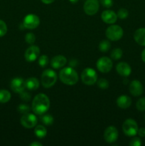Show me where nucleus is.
Listing matches in <instances>:
<instances>
[{"label": "nucleus", "mask_w": 145, "mask_h": 146, "mask_svg": "<svg viewBox=\"0 0 145 146\" xmlns=\"http://www.w3.org/2000/svg\"><path fill=\"white\" fill-rule=\"evenodd\" d=\"M50 108V100L44 94H39L34 97L32 102V110L37 115H43Z\"/></svg>", "instance_id": "nucleus-1"}, {"label": "nucleus", "mask_w": 145, "mask_h": 146, "mask_svg": "<svg viewBox=\"0 0 145 146\" xmlns=\"http://www.w3.org/2000/svg\"><path fill=\"white\" fill-rule=\"evenodd\" d=\"M60 80L64 84L69 86L75 85L78 81V75L76 71L71 67L64 68L60 71Z\"/></svg>", "instance_id": "nucleus-2"}, {"label": "nucleus", "mask_w": 145, "mask_h": 146, "mask_svg": "<svg viewBox=\"0 0 145 146\" xmlns=\"http://www.w3.org/2000/svg\"><path fill=\"white\" fill-rule=\"evenodd\" d=\"M57 81V74L51 69H46L41 75V84L44 88H51Z\"/></svg>", "instance_id": "nucleus-3"}, {"label": "nucleus", "mask_w": 145, "mask_h": 146, "mask_svg": "<svg viewBox=\"0 0 145 146\" xmlns=\"http://www.w3.org/2000/svg\"><path fill=\"white\" fill-rule=\"evenodd\" d=\"M81 78L82 81L85 85L92 86L96 83L98 79V74L92 68H87L82 71Z\"/></svg>", "instance_id": "nucleus-4"}, {"label": "nucleus", "mask_w": 145, "mask_h": 146, "mask_svg": "<svg viewBox=\"0 0 145 146\" xmlns=\"http://www.w3.org/2000/svg\"><path fill=\"white\" fill-rule=\"evenodd\" d=\"M123 29L118 25H112L106 30V36L111 41H118L123 36Z\"/></svg>", "instance_id": "nucleus-5"}, {"label": "nucleus", "mask_w": 145, "mask_h": 146, "mask_svg": "<svg viewBox=\"0 0 145 146\" xmlns=\"http://www.w3.org/2000/svg\"><path fill=\"white\" fill-rule=\"evenodd\" d=\"M138 125L135 121L132 119H127L124 122L122 125V130L124 133L129 137L134 136L137 134Z\"/></svg>", "instance_id": "nucleus-6"}, {"label": "nucleus", "mask_w": 145, "mask_h": 146, "mask_svg": "<svg viewBox=\"0 0 145 146\" xmlns=\"http://www.w3.org/2000/svg\"><path fill=\"white\" fill-rule=\"evenodd\" d=\"M97 68L100 72L102 73H108L111 71L112 68V60L106 56L101 57L97 61Z\"/></svg>", "instance_id": "nucleus-7"}, {"label": "nucleus", "mask_w": 145, "mask_h": 146, "mask_svg": "<svg viewBox=\"0 0 145 146\" xmlns=\"http://www.w3.org/2000/svg\"><path fill=\"white\" fill-rule=\"evenodd\" d=\"M40 24V19L38 16L36 14H28L24 19L23 21V26L24 28L28 29H34L37 28Z\"/></svg>", "instance_id": "nucleus-8"}, {"label": "nucleus", "mask_w": 145, "mask_h": 146, "mask_svg": "<svg viewBox=\"0 0 145 146\" xmlns=\"http://www.w3.org/2000/svg\"><path fill=\"white\" fill-rule=\"evenodd\" d=\"M100 3L98 0H87L83 6V9L85 14L92 16L96 14L99 10Z\"/></svg>", "instance_id": "nucleus-9"}, {"label": "nucleus", "mask_w": 145, "mask_h": 146, "mask_svg": "<svg viewBox=\"0 0 145 146\" xmlns=\"http://www.w3.org/2000/svg\"><path fill=\"white\" fill-rule=\"evenodd\" d=\"M21 123L26 128H32L37 124V118L35 115L28 113L24 114L21 118Z\"/></svg>", "instance_id": "nucleus-10"}, {"label": "nucleus", "mask_w": 145, "mask_h": 146, "mask_svg": "<svg viewBox=\"0 0 145 146\" xmlns=\"http://www.w3.org/2000/svg\"><path fill=\"white\" fill-rule=\"evenodd\" d=\"M118 131L115 127L109 126L105 129L104 133V138L109 143L115 142L118 138Z\"/></svg>", "instance_id": "nucleus-11"}, {"label": "nucleus", "mask_w": 145, "mask_h": 146, "mask_svg": "<svg viewBox=\"0 0 145 146\" xmlns=\"http://www.w3.org/2000/svg\"><path fill=\"white\" fill-rule=\"evenodd\" d=\"M11 90L15 93H18L20 94L21 92L24 91L26 87V81H24L23 78L17 77V78H14L11 81V84H10Z\"/></svg>", "instance_id": "nucleus-12"}, {"label": "nucleus", "mask_w": 145, "mask_h": 146, "mask_svg": "<svg viewBox=\"0 0 145 146\" xmlns=\"http://www.w3.org/2000/svg\"><path fill=\"white\" fill-rule=\"evenodd\" d=\"M39 54L40 48L36 46H31L26 49L24 56L27 61L33 62L38 58Z\"/></svg>", "instance_id": "nucleus-13"}, {"label": "nucleus", "mask_w": 145, "mask_h": 146, "mask_svg": "<svg viewBox=\"0 0 145 146\" xmlns=\"http://www.w3.org/2000/svg\"><path fill=\"white\" fill-rule=\"evenodd\" d=\"M129 92L134 96H139L143 94L144 88L142 83L137 80L132 81L129 84Z\"/></svg>", "instance_id": "nucleus-14"}, {"label": "nucleus", "mask_w": 145, "mask_h": 146, "mask_svg": "<svg viewBox=\"0 0 145 146\" xmlns=\"http://www.w3.org/2000/svg\"><path fill=\"white\" fill-rule=\"evenodd\" d=\"M102 21L106 24H114L117 19V15L112 10H105L101 15Z\"/></svg>", "instance_id": "nucleus-15"}, {"label": "nucleus", "mask_w": 145, "mask_h": 146, "mask_svg": "<svg viewBox=\"0 0 145 146\" xmlns=\"http://www.w3.org/2000/svg\"><path fill=\"white\" fill-rule=\"evenodd\" d=\"M117 72L120 76L124 77L129 76L132 72V68L130 66L125 62H120L116 66Z\"/></svg>", "instance_id": "nucleus-16"}, {"label": "nucleus", "mask_w": 145, "mask_h": 146, "mask_svg": "<svg viewBox=\"0 0 145 146\" xmlns=\"http://www.w3.org/2000/svg\"><path fill=\"white\" fill-rule=\"evenodd\" d=\"M67 59L65 56L61 55L55 56L51 59V65L53 68H60L66 64Z\"/></svg>", "instance_id": "nucleus-17"}, {"label": "nucleus", "mask_w": 145, "mask_h": 146, "mask_svg": "<svg viewBox=\"0 0 145 146\" xmlns=\"http://www.w3.org/2000/svg\"><path fill=\"white\" fill-rule=\"evenodd\" d=\"M132 104V100L127 96L122 95L117 99V105L122 109L128 108Z\"/></svg>", "instance_id": "nucleus-18"}, {"label": "nucleus", "mask_w": 145, "mask_h": 146, "mask_svg": "<svg viewBox=\"0 0 145 146\" xmlns=\"http://www.w3.org/2000/svg\"><path fill=\"white\" fill-rule=\"evenodd\" d=\"M134 38L138 44L145 46V28H140L136 30L134 34Z\"/></svg>", "instance_id": "nucleus-19"}, {"label": "nucleus", "mask_w": 145, "mask_h": 146, "mask_svg": "<svg viewBox=\"0 0 145 146\" xmlns=\"http://www.w3.org/2000/svg\"><path fill=\"white\" fill-rule=\"evenodd\" d=\"M26 87L28 90L31 91H35L39 87V81L35 77H31L28 78L26 81Z\"/></svg>", "instance_id": "nucleus-20"}, {"label": "nucleus", "mask_w": 145, "mask_h": 146, "mask_svg": "<svg viewBox=\"0 0 145 146\" xmlns=\"http://www.w3.org/2000/svg\"><path fill=\"white\" fill-rule=\"evenodd\" d=\"M34 133H35L36 136L37 138H43L46 135L47 131L44 125H37V126L36 127L35 129H34Z\"/></svg>", "instance_id": "nucleus-21"}, {"label": "nucleus", "mask_w": 145, "mask_h": 146, "mask_svg": "<svg viewBox=\"0 0 145 146\" xmlns=\"http://www.w3.org/2000/svg\"><path fill=\"white\" fill-rule=\"evenodd\" d=\"M11 99V94L7 90H0V103L4 104Z\"/></svg>", "instance_id": "nucleus-22"}, {"label": "nucleus", "mask_w": 145, "mask_h": 146, "mask_svg": "<svg viewBox=\"0 0 145 146\" xmlns=\"http://www.w3.org/2000/svg\"><path fill=\"white\" fill-rule=\"evenodd\" d=\"M41 121L44 125H51L53 124L54 120L53 117L52 115H49V114H45V115H44L43 116H41Z\"/></svg>", "instance_id": "nucleus-23"}, {"label": "nucleus", "mask_w": 145, "mask_h": 146, "mask_svg": "<svg viewBox=\"0 0 145 146\" xmlns=\"http://www.w3.org/2000/svg\"><path fill=\"white\" fill-rule=\"evenodd\" d=\"M110 43L107 40H103L99 44V49L102 52H107L110 48Z\"/></svg>", "instance_id": "nucleus-24"}, {"label": "nucleus", "mask_w": 145, "mask_h": 146, "mask_svg": "<svg viewBox=\"0 0 145 146\" xmlns=\"http://www.w3.org/2000/svg\"><path fill=\"white\" fill-rule=\"evenodd\" d=\"M122 54H123V52H122L121 48H116L112 50V52H111V57L114 60H119L122 56Z\"/></svg>", "instance_id": "nucleus-25"}, {"label": "nucleus", "mask_w": 145, "mask_h": 146, "mask_svg": "<svg viewBox=\"0 0 145 146\" xmlns=\"http://www.w3.org/2000/svg\"><path fill=\"white\" fill-rule=\"evenodd\" d=\"M49 63L48 57L46 55H42L38 58V64L41 67H45Z\"/></svg>", "instance_id": "nucleus-26"}, {"label": "nucleus", "mask_w": 145, "mask_h": 146, "mask_svg": "<svg viewBox=\"0 0 145 146\" xmlns=\"http://www.w3.org/2000/svg\"><path fill=\"white\" fill-rule=\"evenodd\" d=\"M136 107L139 111H145V97L139 98L136 104Z\"/></svg>", "instance_id": "nucleus-27"}, {"label": "nucleus", "mask_w": 145, "mask_h": 146, "mask_svg": "<svg viewBox=\"0 0 145 146\" xmlns=\"http://www.w3.org/2000/svg\"><path fill=\"white\" fill-rule=\"evenodd\" d=\"M17 110H18V111L20 113L26 114L29 113L31 108H30L29 106L28 105H26V104H20L18 106V108H17Z\"/></svg>", "instance_id": "nucleus-28"}, {"label": "nucleus", "mask_w": 145, "mask_h": 146, "mask_svg": "<svg viewBox=\"0 0 145 146\" xmlns=\"http://www.w3.org/2000/svg\"><path fill=\"white\" fill-rule=\"evenodd\" d=\"M25 41L27 44H33L36 41V36L33 33H28L25 36Z\"/></svg>", "instance_id": "nucleus-29"}, {"label": "nucleus", "mask_w": 145, "mask_h": 146, "mask_svg": "<svg viewBox=\"0 0 145 146\" xmlns=\"http://www.w3.org/2000/svg\"><path fill=\"white\" fill-rule=\"evenodd\" d=\"M98 86L100 88L102 89H107L109 87V82L106 79L101 78L98 81Z\"/></svg>", "instance_id": "nucleus-30"}, {"label": "nucleus", "mask_w": 145, "mask_h": 146, "mask_svg": "<svg viewBox=\"0 0 145 146\" xmlns=\"http://www.w3.org/2000/svg\"><path fill=\"white\" fill-rule=\"evenodd\" d=\"M128 14H129V13H128L127 10L126 9L122 8L118 11L117 15V17H119L121 19H125L128 17Z\"/></svg>", "instance_id": "nucleus-31"}, {"label": "nucleus", "mask_w": 145, "mask_h": 146, "mask_svg": "<svg viewBox=\"0 0 145 146\" xmlns=\"http://www.w3.org/2000/svg\"><path fill=\"white\" fill-rule=\"evenodd\" d=\"M7 32V27L4 21L0 19V37L5 35Z\"/></svg>", "instance_id": "nucleus-32"}, {"label": "nucleus", "mask_w": 145, "mask_h": 146, "mask_svg": "<svg viewBox=\"0 0 145 146\" xmlns=\"http://www.w3.org/2000/svg\"><path fill=\"white\" fill-rule=\"evenodd\" d=\"M20 98L22 101H26V102H28L31 100V94L28 92H25V91H22V92L20 93Z\"/></svg>", "instance_id": "nucleus-33"}, {"label": "nucleus", "mask_w": 145, "mask_h": 146, "mask_svg": "<svg viewBox=\"0 0 145 146\" xmlns=\"http://www.w3.org/2000/svg\"><path fill=\"white\" fill-rule=\"evenodd\" d=\"M100 4L105 8H110L113 5V1L112 0H100Z\"/></svg>", "instance_id": "nucleus-34"}, {"label": "nucleus", "mask_w": 145, "mask_h": 146, "mask_svg": "<svg viewBox=\"0 0 145 146\" xmlns=\"http://www.w3.org/2000/svg\"><path fill=\"white\" fill-rule=\"evenodd\" d=\"M141 145H142V141L139 138H133L129 143L130 146H140Z\"/></svg>", "instance_id": "nucleus-35"}, {"label": "nucleus", "mask_w": 145, "mask_h": 146, "mask_svg": "<svg viewBox=\"0 0 145 146\" xmlns=\"http://www.w3.org/2000/svg\"><path fill=\"white\" fill-rule=\"evenodd\" d=\"M137 133L139 134V136L145 137V128H139V129H138Z\"/></svg>", "instance_id": "nucleus-36"}, {"label": "nucleus", "mask_w": 145, "mask_h": 146, "mask_svg": "<svg viewBox=\"0 0 145 146\" xmlns=\"http://www.w3.org/2000/svg\"><path fill=\"white\" fill-rule=\"evenodd\" d=\"M54 1H55V0H41V1H42L43 3H44V4H51V3L53 2Z\"/></svg>", "instance_id": "nucleus-37"}, {"label": "nucleus", "mask_w": 145, "mask_h": 146, "mask_svg": "<svg viewBox=\"0 0 145 146\" xmlns=\"http://www.w3.org/2000/svg\"><path fill=\"white\" fill-rule=\"evenodd\" d=\"M31 146H42V144L39 142H34L31 143Z\"/></svg>", "instance_id": "nucleus-38"}, {"label": "nucleus", "mask_w": 145, "mask_h": 146, "mask_svg": "<svg viewBox=\"0 0 145 146\" xmlns=\"http://www.w3.org/2000/svg\"><path fill=\"white\" fill-rule=\"evenodd\" d=\"M142 59L145 63V49H144L142 52Z\"/></svg>", "instance_id": "nucleus-39"}, {"label": "nucleus", "mask_w": 145, "mask_h": 146, "mask_svg": "<svg viewBox=\"0 0 145 146\" xmlns=\"http://www.w3.org/2000/svg\"><path fill=\"white\" fill-rule=\"evenodd\" d=\"M70 1H71V3H72V4H75V3H77L78 1V0H69Z\"/></svg>", "instance_id": "nucleus-40"}, {"label": "nucleus", "mask_w": 145, "mask_h": 146, "mask_svg": "<svg viewBox=\"0 0 145 146\" xmlns=\"http://www.w3.org/2000/svg\"><path fill=\"white\" fill-rule=\"evenodd\" d=\"M144 120H145V116H144Z\"/></svg>", "instance_id": "nucleus-41"}]
</instances>
